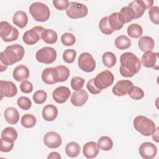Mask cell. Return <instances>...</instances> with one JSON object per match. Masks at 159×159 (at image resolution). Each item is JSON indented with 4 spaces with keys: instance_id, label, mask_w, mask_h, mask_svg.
Segmentation results:
<instances>
[{
    "instance_id": "obj_1",
    "label": "cell",
    "mask_w": 159,
    "mask_h": 159,
    "mask_svg": "<svg viewBox=\"0 0 159 159\" xmlns=\"http://www.w3.org/2000/svg\"><path fill=\"white\" fill-rule=\"evenodd\" d=\"M120 75L126 78H130L139 73L142 63L140 59L132 52H125L120 57Z\"/></svg>"
},
{
    "instance_id": "obj_2",
    "label": "cell",
    "mask_w": 159,
    "mask_h": 159,
    "mask_svg": "<svg viewBox=\"0 0 159 159\" xmlns=\"http://www.w3.org/2000/svg\"><path fill=\"white\" fill-rule=\"evenodd\" d=\"M25 54L24 48L19 44H13L7 46L0 53L1 64L8 66L20 61Z\"/></svg>"
},
{
    "instance_id": "obj_3",
    "label": "cell",
    "mask_w": 159,
    "mask_h": 159,
    "mask_svg": "<svg viewBox=\"0 0 159 159\" xmlns=\"http://www.w3.org/2000/svg\"><path fill=\"white\" fill-rule=\"evenodd\" d=\"M134 129L142 135L150 136L155 129L154 122L144 116H138L133 121Z\"/></svg>"
},
{
    "instance_id": "obj_4",
    "label": "cell",
    "mask_w": 159,
    "mask_h": 159,
    "mask_svg": "<svg viewBox=\"0 0 159 159\" xmlns=\"http://www.w3.org/2000/svg\"><path fill=\"white\" fill-rule=\"evenodd\" d=\"M29 12L34 20L37 22H45L50 16L48 7L40 2H33L29 7Z\"/></svg>"
},
{
    "instance_id": "obj_5",
    "label": "cell",
    "mask_w": 159,
    "mask_h": 159,
    "mask_svg": "<svg viewBox=\"0 0 159 159\" xmlns=\"http://www.w3.org/2000/svg\"><path fill=\"white\" fill-rule=\"evenodd\" d=\"M0 36L3 41L10 42L16 40L19 37V31L7 21L0 22Z\"/></svg>"
},
{
    "instance_id": "obj_6",
    "label": "cell",
    "mask_w": 159,
    "mask_h": 159,
    "mask_svg": "<svg viewBox=\"0 0 159 159\" xmlns=\"http://www.w3.org/2000/svg\"><path fill=\"white\" fill-rule=\"evenodd\" d=\"M88 13V9L86 5L74 1L70 2L69 6L66 10L67 16L73 19L84 17Z\"/></svg>"
},
{
    "instance_id": "obj_7",
    "label": "cell",
    "mask_w": 159,
    "mask_h": 159,
    "mask_svg": "<svg viewBox=\"0 0 159 159\" xmlns=\"http://www.w3.org/2000/svg\"><path fill=\"white\" fill-rule=\"evenodd\" d=\"M57 55V51L53 48L50 47H44L36 52L35 58L40 63L51 64L55 61Z\"/></svg>"
},
{
    "instance_id": "obj_8",
    "label": "cell",
    "mask_w": 159,
    "mask_h": 159,
    "mask_svg": "<svg viewBox=\"0 0 159 159\" xmlns=\"http://www.w3.org/2000/svg\"><path fill=\"white\" fill-rule=\"evenodd\" d=\"M114 81V76L109 70H104L98 73L94 78V83L96 88L102 90L111 86Z\"/></svg>"
},
{
    "instance_id": "obj_9",
    "label": "cell",
    "mask_w": 159,
    "mask_h": 159,
    "mask_svg": "<svg viewBox=\"0 0 159 159\" xmlns=\"http://www.w3.org/2000/svg\"><path fill=\"white\" fill-rule=\"evenodd\" d=\"M78 65L79 68L83 71L90 73L96 68V61L89 53L83 52L78 57Z\"/></svg>"
},
{
    "instance_id": "obj_10",
    "label": "cell",
    "mask_w": 159,
    "mask_h": 159,
    "mask_svg": "<svg viewBox=\"0 0 159 159\" xmlns=\"http://www.w3.org/2000/svg\"><path fill=\"white\" fill-rule=\"evenodd\" d=\"M44 29L42 26H35L27 30L23 35V42L28 45H35L42 39V33Z\"/></svg>"
},
{
    "instance_id": "obj_11",
    "label": "cell",
    "mask_w": 159,
    "mask_h": 159,
    "mask_svg": "<svg viewBox=\"0 0 159 159\" xmlns=\"http://www.w3.org/2000/svg\"><path fill=\"white\" fill-rule=\"evenodd\" d=\"M153 1L152 0H137L132 1L128 6L131 8L135 15V19L141 17L146 9L152 7Z\"/></svg>"
},
{
    "instance_id": "obj_12",
    "label": "cell",
    "mask_w": 159,
    "mask_h": 159,
    "mask_svg": "<svg viewBox=\"0 0 159 159\" xmlns=\"http://www.w3.org/2000/svg\"><path fill=\"white\" fill-rule=\"evenodd\" d=\"M159 53L152 51L146 52L142 56L141 63L146 68H152L155 70L159 68Z\"/></svg>"
},
{
    "instance_id": "obj_13",
    "label": "cell",
    "mask_w": 159,
    "mask_h": 159,
    "mask_svg": "<svg viewBox=\"0 0 159 159\" xmlns=\"http://www.w3.org/2000/svg\"><path fill=\"white\" fill-rule=\"evenodd\" d=\"M0 91L1 99L3 97L12 98L17 93V88L16 85L11 81H0Z\"/></svg>"
},
{
    "instance_id": "obj_14",
    "label": "cell",
    "mask_w": 159,
    "mask_h": 159,
    "mask_svg": "<svg viewBox=\"0 0 159 159\" xmlns=\"http://www.w3.org/2000/svg\"><path fill=\"white\" fill-rule=\"evenodd\" d=\"M139 154L144 159H152L156 157L157 148L152 142H145L139 147Z\"/></svg>"
},
{
    "instance_id": "obj_15",
    "label": "cell",
    "mask_w": 159,
    "mask_h": 159,
    "mask_svg": "<svg viewBox=\"0 0 159 159\" xmlns=\"http://www.w3.org/2000/svg\"><path fill=\"white\" fill-rule=\"evenodd\" d=\"M43 143L49 148H57L61 143V137L56 132L51 131L45 134L43 137Z\"/></svg>"
},
{
    "instance_id": "obj_16",
    "label": "cell",
    "mask_w": 159,
    "mask_h": 159,
    "mask_svg": "<svg viewBox=\"0 0 159 159\" xmlns=\"http://www.w3.org/2000/svg\"><path fill=\"white\" fill-rule=\"evenodd\" d=\"M71 95V91L68 87L60 86L57 88L52 93V97L53 100L58 103H65Z\"/></svg>"
},
{
    "instance_id": "obj_17",
    "label": "cell",
    "mask_w": 159,
    "mask_h": 159,
    "mask_svg": "<svg viewBox=\"0 0 159 159\" xmlns=\"http://www.w3.org/2000/svg\"><path fill=\"white\" fill-rule=\"evenodd\" d=\"M70 74V70L66 66L58 65L55 67H53V77L55 83L66 81Z\"/></svg>"
},
{
    "instance_id": "obj_18",
    "label": "cell",
    "mask_w": 159,
    "mask_h": 159,
    "mask_svg": "<svg viewBox=\"0 0 159 159\" xmlns=\"http://www.w3.org/2000/svg\"><path fill=\"white\" fill-rule=\"evenodd\" d=\"M133 86V83L130 80H120L112 89V93L117 96H123L127 94L129 89Z\"/></svg>"
},
{
    "instance_id": "obj_19",
    "label": "cell",
    "mask_w": 159,
    "mask_h": 159,
    "mask_svg": "<svg viewBox=\"0 0 159 159\" xmlns=\"http://www.w3.org/2000/svg\"><path fill=\"white\" fill-rule=\"evenodd\" d=\"M88 99V93L84 90L81 89L78 91H75L71 96V104L77 107L83 106Z\"/></svg>"
},
{
    "instance_id": "obj_20",
    "label": "cell",
    "mask_w": 159,
    "mask_h": 159,
    "mask_svg": "<svg viewBox=\"0 0 159 159\" xmlns=\"http://www.w3.org/2000/svg\"><path fill=\"white\" fill-rule=\"evenodd\" d=\"M29 70L24 65L17 66L13 70L12 76L17 81L20 82L26 80L29 77Z\"/></svg>"
},
{
    "instance_id": "obj_21",
    "label": "cell",
    "mask_w": 159,
    "mask_h": 159,
    "mask_svg": "<svg viewBox=\"0 0 159 159\" xmlns=\"http://www.w3.org/2000/svg\"><path fill=\"white\" fill-rule=\"evenodd\" d=\"M83 153L87 158H94L97 157L99 153V148L97 143L94 141H90L84 144L83 147Z\"/></svg>"
},
{
    "instance_id": "obj_22",
    "label": "cell",
    "mask_w": 159,
    "mask_h": 159,
    "mask_svg": "<svg viewBox=\"0 0 159 159\" xmlns=\"http://www.w3.org/2000/svg\"><path fill=\"white\" fill-rule=\"evenodd\" d=\"M4 117L7 122L12 125L16 124L19 120V113L14 107H7L4 110Z\"/></svg>"
},
{
    "instance_id": "obj_23",
    "label": "cell",
    "mask_w": 159,
    "mask_h": 159,
    "mask_svg": "<svg viewBox=\"0 0 159 159\" xmlns=\"http://www.w3.org/2000/svg\"><path fill=\"white\" fill-rule=\"evenodd\" d=\"M58 109L53 104L46 105L42 110V117L44 120L51 122L54 120L58 116Z\"/></svg>"
},
{
    "instance_id": "obj_24",
    "label": "cell",
    "mask_w": 159,
    "mask_h": 159,
    "mask_svg": "<svg viewBox=\"0 0 159 159\" xmlns=\"http://www.w3.org/2000/svg\"><path fill=\"white\" fill-rule=\"evenodd\" d=\"M138 46L139 49L143 52L152 51L155 47L154 40L149 36L142 37L138 41Z\"/></svg>"
},
{
    "instance_id": "obj_25",
    "label": "cell",
    "mask_w": 159,
    "mask_h": 159,
    "mask_svg": "<svg viewBox=\"0 0 159 159\" xmlns=\"http://www.w3.org/2000/svg\"><path fill=\"white\" fill-rule=\"evenodd\" d=\"M13 23L19 28H24L28 23V16L25 12L23 11H16L12 18Z\"/></svg>"
},
{
    "instance_id": "obj_26",
    "label": "cell",
    "mask_w": 159,
    "mask_h": 159,
    "mask_svg": "<svg viewBox=\"0 0 159 159\" xmlns=\"http://www.w3.org/2000/svg\"><path fill=\"white\" fill-rule=\"evenodd\" d=\"M108 23L112 30H119L122 29L124 22L121 20L119 16V12H115L108 16Z\"/></svg>"
},
{
    "instance_id": "obj_27",
    "label": "cell",
    "mask_w": 159,
    "mask_h": 159,
    "mask_svg": "<svg viewBox=\"0 0 159 159\" xmlns=\"http://www.w3.org/2000/svg\"><path fill=\"white\" fill-rule=\"evenodd\" d=\"M58 35L57 32L50 29H45L42 33V39L48 44H54L57 42Z\"/></svg>"
},
{
    "instance_id": "obj_28",
    "label": "cell",
    "mask_w": 159,
    "mask_h": 159,
    "mask_svg": "<svg viewBox=\"0 0 159 159\" xmlns=\"http://www.w3.org/2000/svg\"><path fill=\"white\" fill-rule=\"evenodd\" d=\"M119 16L124 24L128 23L135 19V15L133 11L128 6L123 7L119 12Z\"/></svg>"
},
{
    "instance_id": "obj_29",
    "label": "cell",
    "mask_w": 159,
    "mask_h": 159,
    "mask_svg": "<svg viewBox=\"0 0 159 159\" xmlns=\"http://www.w3.org/2000/svg\"><path fill=\"white\" fill-rule=\"evenodd\" d=\"M115 46L119 50H125L129 48L131 45V40L126 35H121L116 37L114 41Z\"/></svg>"
},
{
    "instance_id": "obj_30",
    "label": "cell",
    "mask_w": 159,
    "mask_h": 159,
    "mask_svg": "<svg viewBox=\"0 0 159 159\" xmlns=\"http://www.w3.org/2000/svg\"><path fill=\"white\" fill-rule=\"evenodd\" d=\"M80 146L75 142L68 143L65 147V153L66 155L71 158L76 157L80 153Z\"/></svg>"
},
{
    "instance_id": "obj_31",
    "label": "cell",
    "mask_w": 159,
    "mask_h": 159,
    "mask_svg": "<svg viewBox=\"0 0 159 159\" xmlns=\"http://www.w3.org/2000/svg\"><path fill=\"white\" fill-rule=\"evenodd\" d=\"M98 147L99 149L104 151L111 150L113 147V142L112 139L107 136H102L97 142Z\"/></svg>"
},
{
    "instance_id": "obj_32",
    "label": "cell",
    "mask_w": 159,
    "mask_h": 159,
    "mask_svg": "<svg viewBox=\"0 0 159 159\" xmlns=\"http://www.w3.org/2000/svg\"><path fill=\"white\" fill-rule=\"evenodd\" d=\"M14 145V140L7 137H1L0 150L2 152H9L12 150Z\"/></svg>"
},
{
    "instance_id": "obj_33",
    "label": "cell",
    "mask_w": 159,
    "mask_h": 159,
    "mask_svg": "<svg viewBox=\"0 0 159 159\" xmlns=\"http://www.w3.org/2000/svg\"><path fill=\"white\" fill-rule=\"evenodd\" d=\"M127 32L130 37L134 39H138L142 36L143 29L139 24H132L128 26Z\"/></svg>"
},
{
    "instance_id": "obj_34",
    "label": "cell",
    "mask_w": 159,
    "mask_h": 159,
    "mask_svg": "<svg viewBox=\"0 0 159 159\" xmlns=\"http://www.w3.org/2000/svg\"><path fill=\"white\" fill-rule=\"evenodd\" d=\"M102 63L107 68H112L116 63V56L111 52H106L102 56Z\"/></svg>"
},
{
    "instance_id": "obj_35",
    "label": "cell",
    "mask_w": 159,
    "mask_h": 159,
    "mask_svg": "<svg viewBox=\"0 0 159 159\" xmlns=\"http://www.w3.org/2000/svg\"><path fill=\"white\" fill-rule=\"evenodd\" d=\"M37 119L35 117L31 114H24L20 120L22 125L27 129L32 128L36 124Z\"/></svg>"
},
{
    "instance_id": "obj_36",
    "label": "cell",
    "mask_w": 159,
    "mask_h": 159,
    "mask_svg": "<svg viewBox=\"0 0 159 159\" xmlns=\"http://www.w3.org/2000/svg\"><path fill=\"white\" fill-rule=\"evenodd\" d=\"M128 95L134 100H140L144 97V91L138 86H132L130 88L128 92Z\"/></svg>"
},
{
    "instance_id": "obj_37",
    "label": "cell",
    "mask_w": 159,
    "mask_h": 159,
    "mask_svg": "<svg viewBox=\"0 0 159 159\" xmlns=\"http://www.w3.org/2000/svg\"><path fill=\"white\" fill-rule=\"evenodd\" d=\"M41 78L43 82L47 84H55L53 77V67L47 68L44 69L42 73Z\"/></svg>"
},
{
    "instance_id": "obj_38",
    "label": "cell",
    "mask_w": 159,
    "mask_h": 159,
    "mask_svg": "<svg viewBox=\"0 0 159 159\" xmlns=\"http://www.w3.org/2000/svg\"><path fill=\"white\" fill-rule=\"evenodd\" d=\"M99 28L101 32L105 35H111L114 30L111 29L108 23V16L102 17L99 23Z\"/></svg>"
},
{
    "instance_id": "obj_39",
    "label": "cell",
    "mask_w": 159,
    "mask_h": 159,
    "mask_svg": "<svg viewBox=\"0 0 159 159\" xmlns=\"http://www.w3.org/2000/svg\"><path fill=\"white\" fill-rule=\"evenodd\" d=\"M32 98L35 103L42 104L45 102L47 98V93L43 90H38L34 93Z\"/></svg>"
},
{
    "instance_id": "obj_40",
    "label": "cell",
    "mask_w": 159,
    "mask_h": 159,
    "mask_svg": "<svg viewBox=\"0 0 159 159\" xmlns=\"http://www.w3.org/2000/svg\"><path fill=\"white\" fill-rule=\"evenodd\" d=\"M148 16L150 20L155 25L159 24V7L152 6L148 11Z\"/></svg>"
},
{
    "instance_id": "obj_41",
    "label": "cell",
    "mask_w": 159,
    "mask_h": 159,
    "mask_svg": "<svg viewBox=\"0 0 159 159\" xmlns=\"http://www.w3.org/2000/svg\"><path fill=\"white\" fill-rule=\"evenodd\" d=\"M76 57V52L73 49H66L63 53V60L67 63L74 62Z\"/></svg>"
},
{
    "instance_id": "obj_42",
    "label": "cell",
    "mask_w": 159,
    "mask_h": 159,
    "mask_svg": "<svg viewBox=\"0 0 159 159\" xmlns=\"http://www.w3.org/2000/svg\"><path fill=\"white\" fill-rule=\"evenodd\" d=\"M84 81V79L80 76H74L71 80V86L75 91H80L83 87Z\"/></svg>"
},
{
    "instance_id": "obj_43",
    "label": "cell",
    "mask_w": 159,
    "mask_h": 159,
    "mask_svg": "<svg viewBox=\"0 0 159 159\" xmlns=\"http://www.w3.org/2000/svg\"><path fill=\"white\" fill-rule=\"evenodd\" d=\"M17 104L21 109L27 111L30 109L32 106L31 100L25 96H21L17 100Z\"/></svg>"
},
{
    "instance_id": "obj_44",
    "label": "cell",
    "mask_w": 159,
    "mask_h": 159,
    "mask_svg": "<svg viewBox=\"0 0 159 159\" xmlns=\"http://www.w3.org/2000/svg\"><path fill=\"white\" fill-rule=\"evenodd\" d=\"M61 42L65 46H72L76 42V38L73 34L66 32L61 35Z\"/></svg>"
},
{
    "instance_id": "obj_45",
    "label": "cell",
    "mask_w": 159,
    "mask_h": 159,
    "mask_svg": "<svg viewBox=\"0 0 159 159\" xmlns=\"http://www.w3.org/2000/svg\"><path fill=\"white\" fill-rule=\"evenodd\" d=\"M17 132L16 130L11 127H7L3 129V130L1 132V137H7L12 139H13L14 141L17 138Z\"/></svg>"
},
{
    "instance_id": "obj_46",
    "label": "cell",
    "mask_w": 159,
    "mask_h": 159,
    "mask_svg": "<svg viewBox=\"0 0 159 159\" xmlns=\"http://www.w3.org/2000/svg\"><path fill=\"white\" fill-rule=\"evenodd\" d=\"M52 2L53 6L60 11L66 10L70 4V2L68 0H53Z\"/></svg>"
},
{
    "instance_id": "obj_47",
    "label": "cell",
    "mask_w": 159,
    "mask_h": 159,
    "mask_svg": "<svg viewBox=\"0 0 159 159\" xmlns=\"http://www.w3.org/2000/svg\"><path fill=\"white\" fill-rule=\"evenodd\" d=\"M20 89L22 93L29 94L33 91V85L30 81L24 80L21 82L20 84Z\"/></svg>"
},
{
    "instance_id": "obj_48",
    "label": "cell",
    "mask_w": 159,
    "mask_h": 159,
    "mask_svg": "<svg viewBox=\"0 0 159 159\" xmlns=\"http://www.w3.org/2000/svg\"><path fill=\"white\" fill-rule=\"evenodd\" d=\"M86 88L89 91V93H91L92 94H98L102 91V90L98 89L95 86L94 83V78H92L88 81L86 84Z\"/></svg>"
},
{
    "instance_id": "obj_49",
    "label": "cell",
    "mask_w": 159,
    "mask_h": 159,
    "mask_svg": "<svg viewBox=\"0 0 159 159\" xmlns=\"http://www.w3.org/2000/svg\"><path fill=\"white\" fill-rule=\"evenodd\" d=\"M61 158V157L60 155L58 152H51L48 155V156L47 157L48 159H50V158H52V159H54V158H55V159H60Z\"/></svg>"
},
{
    "instance_id": "obj_50",
    "label": "cell",
    "mask_w": 159,
    "mask_h": 159,
    "mask_svg": "<svg viewBox=\"0 0 159 159\" xmlns=\"http://www.w3.org/2000/svg\"><path fill=\"white\" fill-rule=\"evenodd\" d=\"M152 139L156 142H158V127L155 128V130L152 133Z\"/></svg>"
}]
</instances>
